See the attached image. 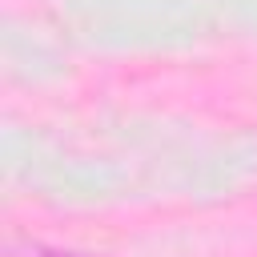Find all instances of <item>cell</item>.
<instances>
[{"mask_svg": "<svg viewBox=\"0 0 257 257\" xmlns=\"http://www.w3.org/2000/svg\"><path fill=\"white\" fill-rule=\"evenodd\" d=\"M28 257H88V253H64V249H36Z\"/></svg>", "mask_w": 257, "mask_h": 257, "instance_id": "obj_1", "label": "cell"}]
</instances>
